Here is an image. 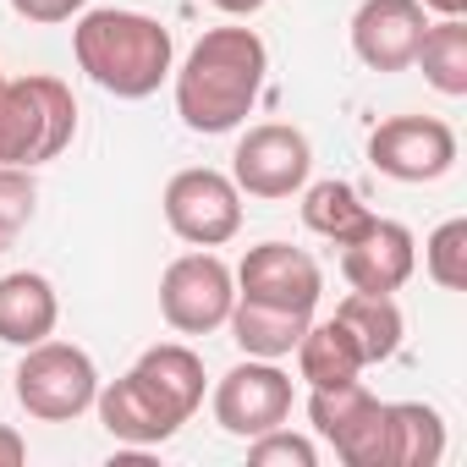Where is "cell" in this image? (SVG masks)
Listing matches in <instances>:
<instances>
[{"instance_id":"17","label":"cell","mask_w":467,"mask_h":467,"mask_svg":"<svg viewBox=\"0 0 467 467\" xmlns=\"http://www.w3.org/2000/svg\"><path fill=\"white\" fill-rule=\"evenodd\" d=\"M445 456V418L423 401H385V467H434Z\"/></svg>"},{"instance_id":"18","label":"cell","mask_w":467,"mask_h":467,"mask_svg":"<svg viewBox=\"0 0 467 467\" xmlns=\"http://www.w3.org/2000/svg\"><path fill=\"white\" fill-rule=\"evenodd\" d=\"M336 319H341L347 336L358 341L363 363H390V358L401 352L407 319H401V308H396L390 292H352V297L336 308Z\"/></svg>"},{"instance_id":"3","label":"cell","mask_w":467,"mask_h":467,"mask_svg":"<svg viewBox=\"0 0 467 467\" xmlns=\"http://www.w3.org/2000/svg\"><path fill=\"white\" fill-rule=\"evenodd\" d=\"M78 138V99L61 78H0V165H50Z\"/></svg>"},{"instance_id":"9","label":"cell","mask_w":467,"mask_h":467,"mask_svg":"<svg viewBox=\"0 0 467 467\" xmlns=\"http://www.w3.org/2000/svg\"><path fill=\"white\" fill-rule=\"evenodd\" d=\"M308 418L347 467H385V401L363 379L319 385L308 396Z\"/></svg>"},{"instance_id":"2","label":"cell","mask_w":467,"mask_h":467,"mask_svg":"<svg viewBox=\"0 0 467 467\" xmlns=\"http://www.w3.org/2000/svg\"><path fill=\"white\" fill-rule=\"evenodd\" d=\"M72 56L88 72V83L116 99H149L176 72L171 28L149 12H121V6L83 12L72 23Z\"/></svg>"},{"instance_id":"8","label":"cell","mask_w":467,"mask_h":467,"mask_svg":"<svg viewBox=\"0 0 467 467\" xmlns=\"http://www.w3.org/2000/svg\"><path fill=\"white\" fill-rule=\"evenodd\" d=\"M292 418V374L270 358H243L214 385V423L237 440H254L265 429H281Z\"/></svg>"},{"instance_id":"6","label":"cell","mask_w":467,"mask_h":467,"mask_svg":"<svg viewBox=\"0 0 467 467\" xmlns=\"http://www.w3.org/2000/svg\"><path fill=\"white\" fill-rule=\"evenodd\" d=\"M165 225L187 248H225L231 237L243 231V192L225 171H209V165H187L165 182Z\"/></svg>"},{"instance_id":"22","label":"cell","mask_w":467,"mask_h":467,"mask_svg":"<svg viewBox=\"0 0 467 467\" xmlns=\"http://www.w3.org/2000/svg\"><path fill=\"white\" fill-rule=\"evenodd\" d=\"M412 67H423V83L445 99L467 94V23L462 17H440L423 28V45L412 56Z\"/></svg>"},{"instance_id":"11","label":"cell","mask_w":467,"mask_h":467,"mask_svg":"<svg viewBox=\"0 0 467 467\" xmlns=\"http://www.w3.org/2000/svg\"><path fill=\"white\" fill-rule=\"evenodd\" d=\"M231 275H237V297L270 303V308H292V314H314L319 297H325V270L314 265V254H303L292 243L248 248V259Z\"/></svg>"},{"instance_id":"21","label":"cell","mask_w":467,"mask_h":467,"mask_svg":"<svg viewBox=\"0 0 467 467\" xmlns=\"http://www.w3.org/2000/svg\"><path fill=\"white\" fill-rule=\"evenodd\" d=\"M182 418H192L198 407H203V358L192 352V347H182V341H160V347H149L138 363H132Z\"/></svg>"},{"instance_id":"27","label":"cell","mask_w":467,"mask_h":467,"mask_svg":"<svg viewBox=\"0 0 467 467\" xmlns=\"http://www.w3.org/2000/svg\"><path fill=\"white\" fill-rule=\"evenodd\" d=\"M23 462H28V440L12 423H0V467H23Z\"/></svg>"},{"instance_id":"28","label":"cell","mask_w":467,"mask_h":467,"mask_svg":"<svg viewBox=\"0 0 467 467\" xmlns=\"http://www.w3.org/2000/svg\"><path fill=\"white\" fill-rule=\"evenodd\" d=\"M209 6L225 17H254V12H265V0H209Z\"/></svg>"},{"instance_id":"13","label":"cell","mask_w":467,"mask_h":467,"mask_svg":"<svg viewBox=\"0 0 467 467\" xmlns=\"http://www.w3.org/2000/svg\"><path fill=\"white\" fill-rule=\"evenodd\" d=\"M94 412H99V423L110 429V440H121V445H138V451H149V445H165L187 418L138 374V368H127L121 379H110V385H99V396H94Z\"/></svg>"},{"instance_id":"26","label":"cell","mask_w":467,"mask_h":467,"mask_svg":"<svg viewBox=\"0 0 467 467\" xmlns=\"http://www.w3.org/2000/svg\"><path fill=\"white\" fill-rule=\"evenodd\" d=\"M12 12H17L23 23H45V28H56V23L83 17V12H88V0H12Z\"/></svg>"},{"instance_id":"15","label":"cell","mask_w":467,"mask_h":467,"mask_svg":"<svg viewBox=\"0 0 467 467\" xmlns=\"http://www.w3.org/2000/svg\"><path fill=\"white\" fill-rule=\"evenodd\" d=\"M56 325H61V297H56L50 275H39V270L0 275V341L23 352V347L50 341Z\"/></svg>"},{"instance_id":"14","label":"cell","mask_w":467,"mask_h":467,"mask_svg":"<svg viewBox=\"0 0 467 467\" xmlns=\"http://www.w3.org/2000/svg\"><path fill=\"white\" fill-rule=\"evenodd\" d=\"M429 12L418 0H363L352 17V50L368 72H407L423 45Z\"/></svg>"},{"instance_id":"1","label":"cell","mask_w":467,"mask_h":467,"mask_svg":"<svg viewBox=\"0 0 467 467\" xmlns=\"http://www.w3.org/2000/svg\"><path fill=\"white\" fill-rule=\"evenodd\" d=\"M265 72H270V50L254 28H209L171 72L182 127L203 138L237 132L265 94Z\"/></svg>"},{"instance_id":"20","label":"cell","mask_w":467,"mask_h":467,"mask_svg":"<svg viewBox=\"0 0 467 467\" xmlns=\"http://www.w3.org/2000/svg\"><path fill=\"white\" fill-rule=\"evenodd\" d=\"M374 220V209L363 203V192L352 187V182H341V176H330V182H303V225L314 231V237H325V243H352L358 231Z\"/></svg>"},{"instance_id":"4","label":"cell","mask_w":467,"mask_h":467,"mask_svg":"<svg viewBox=\"0 0 467 467\" xmlns=\"http://www.w3.org/2000/svg\"><path fill=\"white\" fill-rule=\"evenodd\" d=\"M17 407L39 423H72L94 407L99 396V368L83 347L72 341H39V347H23V363H17Z\"/></svg>"},{"instance_id":"5","label":"cell","mask_w":467,"mask_h":467,"mask_svg":"<svg viewBox=\"0 0 467 467\" xmlns=\"http://www.w3.org/2000/svg\"><path fill=\"white\" fill-rule=\"evenodd\" d=\"M237 303V275L214 248H192L165 265L160 275V314L176 336H209L231 319Z\"/></svg>"},{"instance_id":"24","label":"cell","mask_w":467,"mask_h":467,"mask_svg":"<svg viewBox=\"0 0 467 467\" xmlns=\"http://www.w3.org/2000/svg\"><path fill=\"white\" fill-rule=\"evenodd\" d=\"M34 203H39L34 171H23V165H0V237H17V231L34 220Z\"/></svg>"},{"instance_id":"23","label":"cell","mask_w":467,"mask_h":467,"mask_svg":"<svg viewBox=\"0 0 467 467\" xmlns=\"http://www.w3.org/2000/svg\"><path fill=\"white\" fill-rule=\"evenodd\" d=\"M423 275L440 292H462L467 286V220H445L429 231L423 243Z\"/></svg>"},{"instance_id":"7","label":"cell","mask_w":467,"mask_h":467,"mask_svg":"<svg viewBox=\"0 0 467 467\" xmlns=\"http://www.w3.org/2000/svg\"><path fill=\"white\" fill-rule=\"evenodd\" d=\"M314 171V143L308 132L286 127V121H259L237 138V154H231V182L248 198H292L303 192Z\"/></svg>"},{"instance_id":"12","label":"cell","mask_w":467,"mask_h":467,"mask_svg":"<svg viewBox=\"0 0 467 467\" xmlns=\"http://www.w3.org/2000/svg\"><path fill=\"white\" fill-rule=\"evenodd\" d=\"M418 270V243L401 220L374 214L352 243H341V275L352 292H401Z\"/></svg>"},{"instance_id":"10","label":"cell","mask_w":467,"mask_h":467,"mask_svg":"<svg viewBox=\"0 0 467 467\" xmlns=\"http://www.w3.org/2000/svg\"><path fill=\"white\" fill-rule=\"evenodd\" d=\"M368 165L390 182H440L456 165V132L440 116H390L368 132Z\"/></svg>"},{"instance_id":"29","label":"cell","mask_w":467,"mask_h":467,"mask_svg":"<svg viewBox=\"0 0 467 467\" xmlns=\"http://www.w3.org/2000/svg\"><path fill=\"white\" fill-rule=\"evenodd\" d=\"M423 12H434V17H462L467 12V0H418Z\"/></svg>"},{"instance_id":"16","label":"cell","mask_w":467,"mask_h":467,"mask_svg":"<svg viewBox=\"0 0 467 467\" xmlns=\"http://www.w3.org/2000/svg\"><path fill=\"white\" fill-rule=\"evenodd\" d=\"M308 319H314V314H292V308H270V303L237 297V303H231L225 330H231V341L243 347V358H270V363H281V358L297 352Z\"/></svg>"},{"instance_id":"19","label":"cell","mask_w":467,"mask_h":467,"mask_svg":"<svg viewBox=\"0 0 467 467\" xmlns=\"http://www.w3.org/2000/svg\"><path fill=\"white\" fill-rule=\"evenodd\" d=\"M368 363H363V352H358V341L347 336V325L330 314V319H308V330H303V341H297V374L308 379V390H319V385H347V379H358Z\"/></svg>"},{"instance_id":"25","label":"cell","mask_w":467,"mask_h":467,"mask_svg":"<svg viewBox=\"0 0 467 467\" xmlns=\"http://www.w3.org/2000/svg\"><path fill=\"white\" fill-rule=\"evenodd\" d=\"M248 462L254 467H314L319 451H314V440L286 434V423H281V429H265V434L248 440Z\"/></svg>"}]
</instances>
